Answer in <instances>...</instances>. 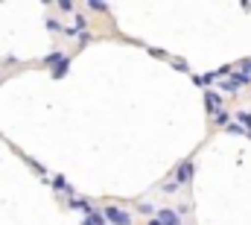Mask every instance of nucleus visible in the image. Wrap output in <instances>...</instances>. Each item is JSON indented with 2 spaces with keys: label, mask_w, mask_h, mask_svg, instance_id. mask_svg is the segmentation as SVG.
Listing matches in <instances>:
<instances>
[{
  "label": "nucleus",
  "mask_w": 251,
  "mask_h": 225,
  "mask_svg": "<svg viewBox=\"0 0 251 225\" xmlns=\"http://www.w3.org/2000/svg\"><path fill=\"white\" fill-rule=\"evenodd\" d=\"M149 225H161V223H158V220H149Z\"/></svg>",
  "instance_id": "15"
},
{
  "label": "nucleus",
  "mask_w": 251,
  "mask_h": 225,
  "mask_svg": "<svg viewBox=\"0 0 251 225\" xmlns=\"http://www.w3.org/2000/svg\"><path fill=\"white\" fill-rule=\"evenodd\" d=\"M137 211H140V214H152V211H155V205H149V202H140V205H137Z\"/></svg>",
  "instance_id": "12"
},
{
  "label": "nucleus",
  "mask_w": 251,
  "mask_h": 225,
  "mask_svg": "<svg viewBox=\"0 0 251 225\" xmlns=\"http://www.w3.org/2000/svg\"><path fill=\"white\" fill-rule=\"evenodd\" d=\"M85 24H88V21H85V18L79 15V18H76V24L70 27V32H79V29H85Z\"/></svg>",
  "instance_id": "11"
},
{
  "label": "nucleus",
  "mask_w": 251,
  "mask_h": 225,
  "mask_svg": "<svg viewBox=\"0 0 251 225\" xmlns=\"http://www.w3.org/2000/svg\"><path fill=\"white\" fill-rule=\"evenodd\" d=\"M53 187H56V190H64V193L70 190V184H67V178H64V175H56V178H53Z\"/></svg>",
  "instance_id": "8"
},
{
  "label": "nucleus",
  "mask_w": 251,
  "mask_h": 225,
  "mask_svg": "<svg viewBox=\"0 0 251 225\" xmlns=\"http://www.w3.org/2000/svg\"><path fill=\"white\" fill-rule=\"evenodd\" d=\"M190 178H193V161H184L181 167H178V172H176V184H190Z\"/></svg>",
  "instance_id": "3"
},
{
  "label": "nucleus",
  "mask_w": 251,
  "mask_h": 225,
  "mask_svg": "<svg viewBox=\"0 0 251 225\" xmlns=\"http://www.w3.org/2000/svg\"><path fill=\"white\" fill-rule=\"evenodd\" d=\"M70 208H73V211H82V214H88V217L94 214V205H91L88 199H73V202H70Z\"/></svg>",
  "instance_id": "5"
},
{
  "label": "nucleus",
  "mask_w": 251,
  "mask_h": 225,
  "mask_svg": "<svg viewBox=\"0 0 251 225\" xmlns=\"http://www.w3.org/2000/svg\"><path fill=\"white\" fill-rule=\"evenodd\" d=\"M67 67H70V58H62V61L53 67V76H59V79H62L64 73H67Z\"/></svg>",
  "instance_id": "6"
},
{
  "label": "nucleus",
  "mask_w": 251,
  "mask_h": 225,
  "mask_svg": "<svg viewBox=\"0 0 251 225\" xmlns=\"http://www.w3.org/2000/svg\"><path fill=\"white\" fill-rule=\"evenodd\" d=\"M102 214H105V220H108L111 225H131V217L126 214L123 208H117V205H108Z\"/></svg>",
  "instance_id": "1"
},
{
  "label": "nucleus",
  "mask_w": 251,
  "mask_h": 225,
  "mask_svg": "<svg viewBox=\"0 0 251 225\" xmlns=\"http://www.w3.org/2000/svg\"><path fill=\"white\" fill-rule=\"evenodd\" d=\"M85 225H108L102 220V214H91V217H85Z\"/></svg>",
  "instance_id": "9"
},
{
  "label": "nucleus",
  "mask_w": 251,
  "mask_h": 225,
  "mask_svg": "<svg viewBox=\"0 0 251 225\" xmlns=\"http://www.w3.org/2000/svg\"><path fill=\"white\" fill-rule=\"evenodd\" d=\"M62 53H50V56H47V64H53V67H56V64H59V61H62Z\"/></svg>",
  "instance_id": "13"
},
{
  "label": "nucleus",
  "mask_w": 251,
  "mask_h": 225,
  "mask_svg": "<svg viewBox=\"0 0 251 225\" xmlns=\"http://www.w3.org/2000/svg\"><path fill=\"white\" fill-rule=\"evenodd\" d=\"M204 106H207V112H210V114H216L219 109H222L219 94H216V91H204Z\"/></svg>",
  "instance_id": "4"
},
{
  "label": "nucleus",
  "mask_w": 251,
  "mask_h": 225,
  "mask_svg": "<svg viewBox=\"0 0 251 225\" xmlns=\"http://www.w3.org/2000/svg\"><path fill=\"white\" fill-rule=\"evenodd\" d=\"M213 120H216V123H219V126H228V120H231V114L225 112V109H219V112L213 114Z\"/></svg>",
  "instance_id": "7"
},
{
  "label": "nucleus",
  "mask_w": 251,
  "mask_h": 225,
  "mask_svg": "<svg viewBox=\"0 0 251 225\" xmlns=\"http://www.w3.org/2000/svg\"><path fill=\"white\" fill-rule=\"evenodd\" d=\"M228 132H231V135H243V138H249V135H246V129H243L240 123H228Z\"/></svg>",
  "instance_id": "10"
},
{
  "label": "nucleus",
  "mask_w": 251,
  "mask_h": 225,
  "mask_svg": "<svg viewBox=\"0 0 251 225\" xmlns=\"http://www.w3.org/2000/svg\"><path fill=\"white\" fill-rule=\"evenodd\" d=\"M155 220H158L161 225H181V217H178L173 208H161V214H158Z\"/></svg>",
  "instance_id": "2"
},
{
  "label": "nucleus",
  "mask_w": 251,
  "mask_h": 225,
  "mask_svg": "<svg viewBox=\"0 0 251 225\" xmlns=\"http://www.w3.org/2000/svg\"><path fill=\"white\" fill-rule=\"evenodd\" d=\"M222 88H225V91H231V94H237V91H240V85H237V82H234V79H231V82H225V85H222Z\"/></svg>",
  "instance_id": "14"
}]
</instances>
